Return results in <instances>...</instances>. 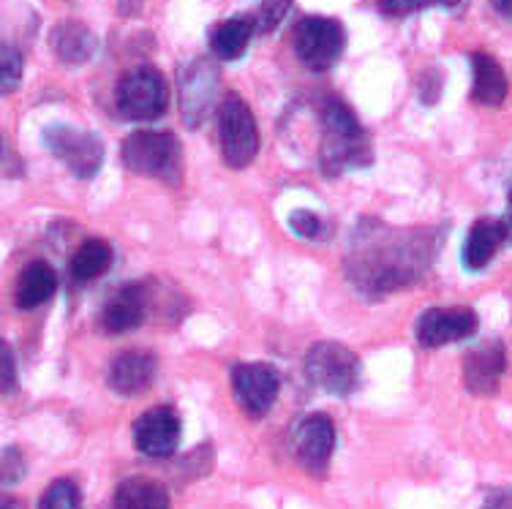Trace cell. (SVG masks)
<instances>
[{"mask_svg": "<svg viewBox=\"0 0 512 509\" xmlns=\"http://www.w3.org/2000/svg\"><path fill=\"white\" fill-rule=\"evenodd\" d=\"M442 232L431 226L398 229L363 218L346 251V278L365 297H384L417 284L436 262Z\"/></svg>", "mask_w": 512, "mask_h": 509, "instance_id": "obj_1", "label": "cell"}, {"mask_svg": "<svg viewBox=\"0 0 512 509\" xmlns=\"http://www.w3.org/2000/svg\"><path fill=\"white\" fill-rule=\"evenodd\" d=\"M368 164H371L368 131L341 98H327L322 104V145H319L322 175L338 177L349 169H363Z\"/></svg>", "mask_w": 512, "mask_h": 509, "instance_id": "obj_2", "label": "cell"}, {"mask_svg": "<svg viewBox=\"0 0 512 509\" xmlns=\"http://www.w3.org/2000/svg\"><path fill=\"white\" fill-rule=\"evenodd\" d=\"M120 158L128 172L178 186L183 177V147L172 131H134L123 139Z\"/></svg>", "mask_w": 512, "mask_h": 509, "instance_id": "obj_3", "label": "cell"}, {"mask_svg": "<svg viewBox=\"0 0 512 509\" xmlns=\"http://www.w3.org/2000/svg\"><path fill=\"white\" fill-rule=\"evenodd\" d=\"M306 376L316 390L346 398L360 387L363 365L352 349H346L338 341H316L306 354Z\"/></svg>", "mask_w": 512, "mask_h": 509, "instance_id": "obj_4", "label": "cell"}, {"mask_svg": "<svg viewBox=\"0 0 512 509\" xmlns=\"http://www.w3.org/2000/svg\"><path fill=\"white\" fill-rule=\"evenodd\" d=\"M218 145L227 167L243 169L259 156V128L251 107L237 93H229L218 107Z\"/></svg>", "mask_w": 512, "mask_h": 509, "instance_id": "obj_5", "label": "cell"}, {"mask_svg": "<svg viewBox=\"0 0 512 509\" xmlns=\"http://www.w3.org/2000/svg\"><path fill=\"white\" fill-rule=\"evenodd\" d=\"M115 104L120 115L134 123L158 120L167 112L169 104L167 79L153 66H137L126 71L115 88Z\"/></svg>", "mask_w": 512, "mask_h": 509, "instance_id": "obj_6", "label": "cell"}, {"mask_svg": "<svg viewBox=\"0 0 512 509\" xmlns=\"http://www.w3.org/2000/svg\"><path fill=\"white\" fill-rule=\"evenodd\" d=\"M41 139L77 180H93L104 167V142L93 131H79L69 123H50L41 131Z\"/></svg>", "mask_w": 512, "mask_h": 509, "instance_id": "obj_7", "label": "cell"}, {"mask_svg": "<svg viewBox=\"0 0 512 509\" xmlns=\"http://www.w3.org/2000/svg\"><path fill=\"white\" fill-rule=\"evenodd\" d=\"M292 47H295L297 60L308 71H316V74L330 71L344 55V25L333 17H303L295 25Z\"/></svg>", "mask_w": 512, "mask_h": 509, "instance_id": "obj_8", "label": "cell"}, {"mask_svg": "<svg viewBox=\"0 0 512 509\" xmlns=\"http://www.w3.org/2000/svg\"><path fill=\"white\" fill-rule=\"evenodd\" d=\"M232 392L237 406L248 417H265L276 406L281 392V376L273 365L267 363H237L232 368Z\"/></svg>", "mask_w": 512, "mask_h": 509, "instance_id": "obj_9", "label": "cell"}, {"mask_svg": "<svg viewBox=\"0 0 512 509\" xmlns=\"http://www.w3.org/2000/svg\"><path fill=\"white\" fill-rule=\"evenodd\" d=\"M480 330L472 308H428L414 324V338L425 349H442L450 343L469 341Z\"/></svg>", "mask_w": 512, "mask_h": 509, "instance_id": "obj_10", "label": "cell"}, {"mask_svg": "<svg viewBox=\"0 0 512 509\" xmlns=\"http://www.w3.org/2000/svg\"><path fill=\"white\" fill-rule=\"evenodd\" d=\"M335 452V425L327 414H308L292 428V455L314 477H322Z\"/></svg>", "mask_w": 512, "mask_h": 509, "instance_id": "obj_11", "label": "cell"}, {"mask_svg": "<svg viewBox=\"0 0 512 509\" xmlns=\"http://www.w3.org/2000/svg\"><path fill=\"white\" fill-rule=\"evenodd\" d=\"M218 71L210 60H191L178 77L180 115L188 128H199L216 104Z\"/></svg>", "mask_w": 512, "mask_h": 509, "instance_id": "obj_12", "label": "cell"}, {"mask_svg": "<svg viewBox=\"0 0 512 509\" xmlns=\"http://www.w3.org/2000/svg\"><path fill=\"white\" fill-rule=\"evenodd\" d=\"M131 436H134V447L142 455L161 461V458L175 455V450H178L183 422L172 406H153L134 420Z\"/></svg>", "mask_w": 512, "mask_h": 509, "instance_id": "obj_13", "label": "cell"}, {"mask_svg": "<svg viewBox=\"0 0 512 509\" xmlns=\"http://www.w3.org/2000/svg\"><path fill=\"white\" fill-rule=\"evenodd\" d=\"M504 371H507V349L499 338L477 343L463 357V384L472 395H483V398L496 395Z\"/></svg>", "mask_w": 512, "mask_h": 509, "instance_id": "obj_14", "label": "cell"}, {"mask_svg": "<svg viewBox=\"0 0 512 509\" xmlns=\"http://www.w3.org/2000/svg\"><path fill=\"white\" fill-rule=\"evenodd\" d=\"M156 357L142 349L120 352L107 368V387L120 398H137L156 382Z\"/></svg>", "mask_w": 512, "mask_h": 509, "instance_id": "obj_15", "label": "cell"}, {"mask_svg": "<svg viewBox=\"0 0 512 509\" xmlns=\"http://www.w3.org/2000/svg\"><path fill=\"white\" fill-rule=\"evenodd\" d=\"M148 311V297L139 284H128L109 297V303L101 308L99 327L107 335H126L137 330L145 322Z\"/></svg>", "mask_w": 512, "mask_h": 509, "instance_id": "obj_16", "label": "cell"}, {"mask_svg": "<svg viewBox=\"0 0 512 509\" xmlns=\"http://www.w3.org/2000/svg\"><path fill=\"white\" fill-rule=\"evenodd\" d=\"M502 243H507L502 221L480 218L477 224H472L469 235L463 240V267H466L469 273H480V270H485V267L493 262V256L499 254Z\"/></svg>", "mask_w": 512, "mask_h": 509, "instance_id": "obj_17", "label": "cell"}, {"mask_svg": "<svg viewBox=\"0 0 512 509\" xmlns=\"http://www.w3.org/2000/svg\"><path fill=\"white\" fill-rule=\"evenodd\" d=\"M510 93V82L502 63L488 52H472V101L483 107H502Z\"/></svg>", "mask_w": 512, "mask_h": 509, "instance_id": "obj_18", "label": "cell"}, {"mask_svg": "<svg viewBox=\"0 0 512 509\" xmlns=\"http://www.w3.org/2000/svg\"><path fill=\"white\" fill-rule=\"evenodd\" d=\"M55 292H58V273L47 262L39 259V262H30L20 273L17 292H14V303H17L20 311H36Z\"/></svg>", "mask_w": 512, "mask_h": 509, "instance_id": "obj_19", "label": "cell"}, {"mask_svg": "<svg viewBox=\"0 0 512 509\" xmlns=\"http://www.w3.org/2000/svg\"><path fill=\"white\" fill-rule=\"evenodd\" d=\"M256 33V20L248 14L240 17H229V20L218 22L216 28L210 30V52L218 60H237L243 58L251 39Z\"/></svg>", "mask_w": 512, "mask_h": 509, "instance_id": "obj_20", "label": "cell"}, {"mask_svg": "<svg viewBox=\"0 0 512 509\" xmlns=\"http://www.w3.org/2000/svg\"><path fill=\"white\" fill-rule=\"evenodd\" d=\"M52 52L66 66H82L96 52V36L82 22H60L52 30Z\"/></svg>", "mask_w": 512, "mask_h": 509, "instance_id": "obj_21", "label": "cell"}, {"mask_svg": "<svg viewBox=\"0 0 512 509\" xmlns=\"http://www.w3.org/2000/svg\"><path fill=\"white\" fill-rule=\"evenodd\" d=\"M169 504V490L150 477H128L112 499V509H169Z\"/></svg>", "mask_w": 512, "mask_h": 509, "instance_id": "obj_22", "label": "cell"}, {"mask_svg": "<svg viewBox=\"0 0 512 509\" xmlns=\"http://www.w3.org/2000/svg\"><path fill=\"white\" fill-rule=\"evenodd\" d=\"M112 259H115L112 245L107 240H99V237H90L71 256V281L74 284H90V281H96V278H101L112 267Z\"/></svg>", "mask_w": 512, "mask_h": 509, "instance_id": "obj_23", "label": "cell"}, {"mask_svg": "<svg viewBox=\"0 0 512 509\" xmlns=\"http://www.w3.org/2000/svg\"><path fill=\"white\" fill-rule=\"evenodd\" d=\"M461 0H379V11L384 17H393V20H404L412 14L428 9H455Z\"/></svg>", "mask_w": 512, "mask_h": 509, "instance_id": "obj_24", "label": "cell"}, {"mask_svg": "<svg viewBox=\"0 0 512 509\" xmlns=\"http://www.w3.org/2000/svg\"><path fill=\"white\" fill-rule=\"evenodd\" d=\"M39 509H82V493L74 480H55L44 490Z\"/></svg>", "mask_w": 512, "mask_h": 509, "instance_id": "obj_25", "label": "cell"}, {"mask_svg": "<svg viewBox=\"0 0 512 509\" xmlns=\"http://www.w3.org/2000/svg\"><path fill=\"white\" fill-rule=\"evenodd\" d=\"M22 69H25L22 52L20 49L11 47V44H6V47H3V52H0V88H3V93H6V96L20 88Z\"/></svg>", "mask_w": 512, "mask_h": 509, "instance_id": "obj_26", "label": "cell"}, {"mask_svg": "<svg viewBox=\"0 0 512 509\" xmlns=\"http://www.w3.org/2000/svg\"><path fill=\"white\" fill-rule=\"evenodd\" d=\"M292 9V0H259L256 11V33H273L284 22V17Z\"/></svg>", "mask_w": 512, "mask_h": 509, "instance_id": "obj_27", "label": "cell"}, {"mask_svg": "<svg viewBox=\"0 0 512 509\" xmlns=\"http://www.w3.org/2000/svg\"><path fill=\"white\" fill-rule=\"evenodd\" d=\"M25 471H28V463H25V455L17 447H6L3 450V461H0V480L3 485L9 488V485H17V482L25 477Z\"/></svg>", "mask_w": 512, "mask_h": 509, "instance_id": "obj_28", "label": "cell"}, {"mask_svg": "<svg viewBox=\"0 0 512 509\" xmlns=\"http://www.w3.org/2000/svg\"><path fill=\"white\" fill-rule=\"evenodd\" d=\"M289 229L295 232L297 237H303V240H316V237H322L325 232V224H322V218L311 213V210H295L292 216H289Z\"/></svg>", "mask_w": 512, "mask_h": 509, "instance_id": "obj_29", "label": "cell"}, {"mask_svg": "<svg viewBox=\"0 0 512 509\" xmlns=\"http://www.w3.org/2000/svg\"><path fill=\"white\" fill-rule=\"evenodd\" d=\"M0 354H3V363H0V368H3V392L9 395L17 387V368H14V354H11L9 343L0 346Z\"/></svg>", "mask_w": 512, "mask_h": 509, "instance_id": "obj_30", "label": "cell"}, {"mask_svg": "<svg viewBox=\"0 0 512 509\" xmlns=\"http://www.w3.org/2000/svg\"><path fill=\"white\" fill-rule=\"evenodd\" d=\"M483 509H512V488H491L485 493Z\"/></svg>", "mask_w": 512, "mask_h": 509, "instance_id": "obj_31", "label": "cell"}, {"mask_svg": "<svg viewBox=\"0 0 512 509\" xmlns=\"http://www.w3.org/2000/svg\"><path fill=\"white\" fill-rule=\"evenodd\" d=\"M493 11L499 14V17H504L507 22H512V0H491Z\"/></svg>", "mask_w": 512, "mask_h": 509, "instance_id": "obj_32", "label": "cell"}, {"mask_svg": "<svg viewBox=\"0 0 512 509\" xmlns=\"http://www.w3.org/2000/svg\"><path fill=\"white\" fill-rule=\"evenodd\" d=\"M504 224V235H507V243L512 245V188H510V196H507V216L502 218Z\"/></svg>", "mask_w": 512, "mask_h": 509, "instance_id": "obj_33", "label": "cell"}, {"mask_svg": "<svg viewBox=\"0 0 512 509\" xmlns=\"http://www.w3.org/2000/svg\"><path fill=\"white\" fill-rule=\"evenodd\" d=\"M0 509H25V507H22L20 499H11V496H3V501H0Z\"/></svg>", "mask_w": 512, "mask_h": 509, "instance_id": "obj_34", "label": "cell"}, {"mask_svg": "<svg viewBox=\"0 0 512 509\" xmlns=\"http://www.w3.org/2000/svg\"><path fill=\"white\" fill-rule=\"evenodd\" d=\"M139 0H120V6H123V11H128V9H134V6H137Z\"/></svg>", "mask_w": 512, "mask_h": 509, "instance_id": "obj_35", "label": "cell"}]
</instances>
